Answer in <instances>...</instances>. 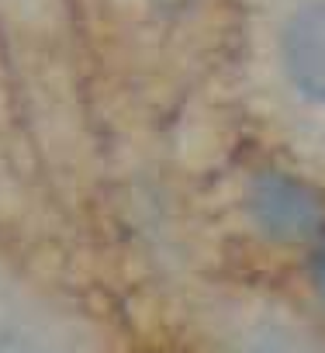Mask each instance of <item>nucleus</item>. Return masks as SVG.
Segmentation results:
<instances>
[{
  "instance_id": "obj_1",
  "label": "nucleus",
  "mask_w": 325,
  "mask_h": 353,
  "mask_svg": "<svg viewBox=\"0 0 325 353\" xmlns=\"http://www.w3.org/2000/svg\"><path fill=\"white\" fill-rule=\"evenodd\" d=\"M280 66L287 83L325 108V0L294 11L280 32Z\"/></svg>"
},
{
  "instance_id": "obj_2",
  "label": "nucleus",
  "mask_w": 325,
  "mask_h": 353,
  "mask_svg": "<svg viewBox=\"0 0 325 353\" xmlns=\"http://www.w3.org/2000/svg\"><path fill=\"white\" fill-rule=\"evenodd\" d=\"M249 212L256 225L270 232L273 239H308L311 232H318V222H322V205L297 181L280 173L256 181Z\"/></svg>"
},
{
  "instance_id": "obj_3",
  "label": "nucleus",
  "mask_w": 325,
  "mask_h": 353,
  "mask_svg": "<svg viewBox=\"0 0 325 353\" xmlns=\"http://www.w3.org/2000/svg\"><path fill=\"white\" fill-rule=\"evenodd\" d=\"M242 353H322L304 332L297 329H287V325H277V322H266L260 325L249 343L242 346Z\"/></svg>"
},
{
  "instance_id": "obj_4",
  "label": "nucleus",
  "mask_w": 325,
  "mask_h": 353,
  "mask_svg": "<svg viewBox=\"0 0 325 353\" xmlns=\"http://www.w3.org/2000/svg\"><path fill=\"white\" fill-rule=\"evenodd\" d=\"M315 281L322 284V291H325V250L315 256Z\"/></svg>"
},
{
  "instance_id": "obj_5",
  "label": "nucleus",
  "mask_w": 325,
  "mask_h": 353,
  "mask_svg": "<svg viewBox=\"0 0 325 353\" xmlns=\"http://www.w3.org/2000/svg\"><path fill=\"white\" fill-rule=\"evenodd\" d=\"M156 4H174V0H156Z\"/></svg>"
}]
</instances>
